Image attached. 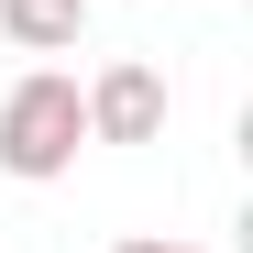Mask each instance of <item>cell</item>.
Returning a JSON list of instances; mask_svg holds the SVG:
<instances>
[{
  "label": "cell",
  "mask_w": 253,
  "mask_h": 253,
  "mask_svg": "<svg viewBox=\"0 0 253 253\" xmlns=\"http://www.w3.org/2000/svg\"><path fill=\"white\" fill-rule=\"evenodd\" d=\"M121 253H209V242H165V231H143V242H121Z\"/></svg>",
  "instance_id": "obj_4"
},
{
  "label": "cell",
  "mask_w": 253,
  "mask_h": 253,
  "mask_svg": "<svg viewBox=\"0 0 253 253\" xmlns=\"http://www.w3.org/2000/svg\"><path fill=\"white\" fill-rule=\"evenodd\" d=\"M77 99H88V143H165V110H176L165 66H143V55H110Z\"/></svg>",
  "instance_id": "obj_2"
},
{
  "label": "cell",
  "mask_w": 253,
  "mask_h": 253,
  "mask_svg": "<svg viewBox=\"0 0 253 253\" xmlns=\"http://www.w3.org/2000/svg\"><path fill=\"white\" fill-rule=\"evenodd\" d=\"M0 33H11L22 55H66L77 33H88V0H0Z\"/></svg>",
  "instance_id": "obj_3"
},
{
  "label": "cell",
  "mask_w": 253,
  "mask_h": 253,
  "mask_svg": "<svg viewBox=\"0 0 253 253\" xmlns=\"http://www.w3.org/2000/svg\"><path fill=\"white\" fill-rule=\"evenodd\" d=\"M77 154H88V99H77V77H55V66L11 77V99H0V176L55 187Z\"/></svg>",
  "instance_id": "obj_1"
}]
</instances>
